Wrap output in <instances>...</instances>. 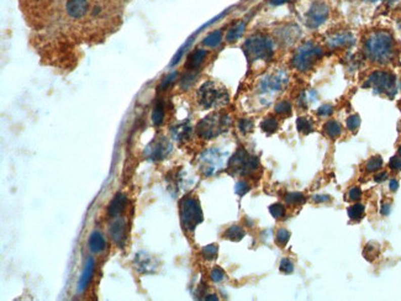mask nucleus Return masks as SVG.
<instances>
[{
  "label": "nucleus",
  "instance_id": "nucleus-38",
  "mask_svg": "<svg viewBox=\"0 0 401 301\" xmlns=\"http://www.w3.org/2000/svg\"><path fill=\"white\" fill-rule=\"evenodd\" d=\"M279 268H280V272L284 273V274H291V273L294 272V264L290 260L284 258V260H282V262H280Z\"/></svg>",
  "mask_w": 401,
  "mask_h": 301
},
{
  "label": "nucleus",
  "instance_id": "nucleus-17",
  "mask_svg": "<svg viewBox=\"0 0 401 301\" xmlns=\"http://www.w3.org/2000/svg\"><path fill=\"white\" fill-rule=\"evenodd\" d=\"M88 244H89V248H91V251L93 253H100L102 251H104L106 247L105 238H104L102 233L98 231L92 233L91 237H89Z\"/></svg>",
  "mask_w": 401,
  "mask_h": 301
},
{
  "label": "nucleus",
  "instance_id": "nucleus-35",
  "mask_svg": "<svg viewBox=\"0 0 401 301\" xmlns=\"http://www.w3.org/2000/svg\"><path fill=\"white\" fill-rule=\"evenodd\" d=\"M289 238H290V233H289L288 230L280 229L279 231L277 232L276 240H277V243L279 244V246H282V247L285 246V244L288 243Z\"/></svg>",
  "mask_w": 401,
  "mask_h": 301
},
{
  "label": "nucleus",
  "instance_id": "nucleus-26",
  "mask_svg": "<svg viewBox=\"0 0 401 301\" xmlns=\"http://www.w3.org/2000/svg\"><path fill=\"white\" fill-rule=\"evenodd\" d=\"M366 207L362 204H354L348 209V216L350 220H361L364 215Z\"/></svg>",
  "mask_w": 401,
  "mask_h": 301
},
{
  "label": "nucleus",
  "instance_id": "nucleus-18",
  "mask_svg": "<svg viewBox=\"0 0 401 301\" xmlns=\"http://www.w3.org/2000/svg\"><path fill=\"white\" fill-rule=\"evenodd\" d=\"M93 271H94V260H93V258H89L85 264V268H84L82 277H80L79 284H78V291L82 292L84 289L86 288V285H88V283L92 279Z\"/></svg>",
  "mask_w": 401,
  "mask_h": 301
},
{
  "label": "nucleus",
  "instance_id": "nucleus-23",
  "mask_svg": "<svg viewBox=\"0 0 401 301\" xmlns=\"http://www.w3.org/2000/svg\"><path fill=\"white\" fill-rule=\"evenodd\" d=\"M296 128L302 135H307L314 131V122L308 117L301 116L296 120Z\"/></svg>",
  "mask_w": 401,
  "mask_h": 301
},
{
  "label": "nucleus",
  "instance_id": "nucleus-48",
  "mask_svg": "<svg viewBox=\"0 0 401 301\" xmlns=\"http://www.w3.org/2000/svg\"><path fill=\"white\" fill-rule=\"evenodd\" d=\"M397 188H399V183H397V181H395V179H392V181H390V190L391 191H396Z\"/></svg>",
  "mask_w": 401,
  "mask_h": 301
},
{
  "label": "nucleus",
  "instance_id": "nucleus-43",
  "mask_svg": "<svg viewBox=\"0 0 401 301\" xmlns=\"http://www.w3.org/2000/svg\"><path fill=\"white\" fill-rule=\"evenodd\" d=\"M175 78H176V72L170 73V74L168 75V77H165V79L162 81V84H161V87H159V89H161V91H164V89H167L168 87H169L170 84H172L173 81H174Z\"/></svg>",
  "mask_w": 401,
  "mask_h": 301
},
{
  "label": "nucleus",
  "instance_id": "nucleus-36",
  "mask_svg": "<svg viewBox=\"0 0 401 301\" xmlns=\"http://www.w3.org/2000/svg\"><path fill=\"white\" fill-rule=\"evenodd\" d=\"M269 212L273 218L280 219L285 215V207L282 204H273L269 207Z\"/></svg>",
  "mask_w": 401,
  "mask_h": 301
},
{
  "label": "nucleus",
  "instance_id": "nucleus-5",
  "mask_svg": "<svg viewBox=\"0 0 401 301\" xmlns=\"http://www.w3.org/2000/svg\"><path fill=\"white\" fill-rule=\"evenodd\" d=\"M179 216L183 230L187 232H194L196 226L204 220L203 210L196 196L187 195L179 201Z\"/></svg>",
  "mask_w": 401,
  "mask_h": 301
},
{
  "label": "nucleus",
  "instance_id": "nucleus-31",
  "mask_svg": "<svg viewBox=\"0 0 401 301\" xmlns=\"http://www.w3.org/2000/svg\"><path fill=\"white\" fill-rule=\"evenodd\" d=\"M253 127H254V123L253 121L251 119H241L238 121V128H240V131L242 132V134H249V132L253 131Z\"/></svg>",
  "mask_w": 401,
  "mask_h": 301
},
{
  "label": "nucleus",
  "instance_id": "nucleus-12",
  "mask_svg": "<svg viewBox=\"0 0 401 301\" xmlns=\"http://www.w3.org/2000/svg\"><path fill=\"white\" fill-rule=\"evenodd\" d=\"M89 2L88 0H67L66 13L73 20H79L88 14Z\"/></svg>",
  "mask_w": 401,
  "mask_h": 301
},
{
  "label": "nucleus",
  "instance_id": "nucleus-22",
  "mask_svg": "<svg viewBox=\"0 0 401 301\" xmlns=\"http://www.w3.org/2000/svg\"><path fill=\"white\" fill-rule=\"evenodd\" d=\"M221 41H222V31L216 30L214 32L209 33V35L204 38L203 45L206 47H211V49H214V47H217L218 45L221 44Z\"/></svg>",
  "mask_w": 401,
  "mask_h": 301
},
{
  "label": "nucleus",
  "instance_id": "nucleus-6",
  "mask_svg": "<svg viewBox=\"0 0 401 301\" xmlns=\"http://www.w3.org/2000/svg\"><path fill=\"white\" fill-rule=\"evenodd\" d=\"M363 87L373 89L375 94L384 95L389 99H392L397 93L396 77L388 70H375L370 73Z\"/></svg>",
  "mask_w": 401,
  "mask_h": 301
},
{
  "label": "nucleus",
  "instance_id": "nucleus-15",
  "mask_svg": "<svg viewBox=\"0 0 401 301\" xmlns=\"http://www.w3.org/2000/svg\"><path fill=\"white\" fill-rule=\"evenodd\" d=\"M135 266L142 273H152L154 271V267H156L154 266L153 258L151 255L145 254V253H141V254L137 255Z\"/></svg>",
  "mask_w": 401,
  "mask_h": 301
},
{
  "label": "nucleus",
  "instance_id": "nucleus-51",
  "mask_svg": "<svg viewBox=\"0 0 401 301\" xmlns=\"http://www.w3.org/2000/svg\"><path fill=\"white\" fill-rule=\"evenodd\" d=\"M397 156L401 157V146L399 147V151H397Z\"/></svg>",
  "mask_w": 401,
  "mask_h": 301
},
{
  "label": "nucleus",
  "instance_id": "nucleus-50",
  "mask_svg": "<svg viewBox=\"0 0 401 301\" xmlns=\"http://www.w3.org/2000/svg\"><path fill=\"white\" fill-rule=\"evenodd\" d=\"M369 3H379V2H384L386 3V4H392V3L395 2V0H368Z\"/></svg>",
  "mask_w": 401,
  "mask_h": 301
},
{
  "label": "nucleus",
  "instance_id": "nucleus-45",
  "mask_svg": "<svg viewBox=\"0 0 401 301\" xmlns=\"http://www.w3.org/2000/svg\"><path fill=\"white\" fill-rule=\"evenodd\" d=\"M386 178H388V173H386V171H381V173L377 174V176L374 177V181L380 183V182L386 181Z\"/></svg>",
  "mask_w": 401,
  "mask_h": 301
},
{
  "label": "nucleus",
  "instance_id": "nucleus-29",
  "mask_svg": "<svg viewBox=\"0 0 401 301\" xmlns=\"http://www.w3.org/2000/svg\"><path fill=\"white\" fill-rule=\"evenodd\" d=\"M260 127H262L263 131L271 135L278 130V121L274 117H267V119L262 121Z\"/></svg>",
  "mask_w": 401,
  "mask_h": 301
},
{
  "label": "nucleus",
  "instance_id": "nucleus-2",
  "mask_svg": "<svg viewBox=\"0 0 401 301\" xmlns=\"http://www.w3.org/2000/svg\"><path fill=\"white\" fill-rule=\"evenodd\" d=\"M242 50L249 63L256 61H269L274 55L273 41L262 33H257L247 38Z\"/></svg>",
  "mask_w": 401,
  "mask_h": 301
},
{
  "label": "nucleus",
  "instance_id": "nucleus-14",
  "mask_svg": "<svg viewBox=\"0 0 401 301\" xmlns=\"http://www.w3.org/2000/svg\"><path fill=\"white\" fill-rule=\"evenodd\" d=\"M126 205H127V198L125 194L119 193L114 196V199L111 200L110 204L108 206V215L110 218H117L120 213L123 212Z\"/></svg>",
  "mask_w": 401,
  "mask_h": 301
},
{
  "label": "nucleus",
  "instance_id": "nucleus-44",
  "mask_svg": "<svg viewBox=\"0 0 401 301\" xmlns=\"http://www.w3.org/2000/svg\"><path fill=\"white\" fill-rule=\"evenodd\" d=\"M313 200L315 202H327L331 200V198L329 195H316V196H314Z\"/></svg>",
  "mask_w": 401,
  "mask_h": 301
},
{
  "label": "nucleus",
  "instance_id": "nucleus-9",
  "mask_svg": "<svg viewBox=\"0 0 401 301\" xmlns=\"http://www.w3.org/2000/svg\"><path fill=\"white\" fill-rule=\"evenodd\" d=\"M330 15V8L324 0H316L311 4L305 14V25L308 29H318L327 21Z\"/></svg>",
  "mask_w": 401,
  "mask_h": 301
},
{
  "label": "nucleus",
  "instance_id": "nucleus-40",
  "mask_svg": "<svg viewBox=\"0 0 401 301\" xmlns=\"http://www.w3.org/2000/svg\"><path fill=\"white\" fill-rule=\"evenodd\" d=\"M235 191H236V194H238L240 196L245 195L246 193H248L249 191V185L247 184L246 182H238L236 185H235Z\"/></svg>",
  "mask_w": 401,
  "mask_h": 301
},
{
  "label": "nucleus",
  "instance_id": "nucleus-46",
  "mask_svg": "<svg viewBox=\"0 0 401 301\" xmlns=\"http://www.w3.org/2000/svg\"><path fill=\"white\" fill-rule=\"evenodd\" d=\"M380 213L384 216L389 215V213H390V204H384L383 206H381Z\"/></svg>",
  "mask_w": 401,
  "mask_h": 301
},
{
  "label": "nucleus",
  "instance_id": "nucleus-47",
  "mask_svg": "<svg viewBox=\"0 0 401 301\" xmlns=\"http://www.w3.org/2000/svg\"><path fill=\"white\" fill-rule=\"evenodd\" d=\"M271 4L273 5H282V4H287V3L291 2V0H269Z\"/></svg>",
  "mask_w": 401,
  "mask_h": 301
},
{
  "label": "nucleus",
  "instance_id": "nucleus-33",
  "mask_svg": "<svg viewBox=\"0 0 401 301\" xmlns=\"http://www.w3.org/2000/svg\"><path fill=\"white\" fill-rule=\"evenodd\" d=\"M189 132H190V127L188 125H181L178 126V127H175L174 130H173V135L176 137L178 140H184L187 139L188 136H189Z\"/></svg>",
  "mask_w": 401,
  "mask_h": 301
},
{
  "label": "nucleus",
  "instance_id": "nucleus-3",
  "mask_svg": "<svg viewBox=\"0 0 401 301\" xmlns=\"http://www.w3.org/2000/svg\"><path fill=\"white\" fill-rule=\"evenodd\" d=\"M324 57V50L313 41H306L294 52L291 57L293 68L301 73H306L314 68L316 62Z\"/></svg>",
  "mask_w": 401,
  "mask_h": 301
},
{
  "label": "nucleus",
  "instance_id": "nucleus-7",
  "mask_svg": "<svg viewBox=\"0 0 401 301\" xmlns=\"http://www.w3.org/2000/svg\"><path fill=\"white\" fill-rule=\"evenodd\" d=\"M230 123H231V120L227 115L221 114V112H214V114L199 121V123L196 125V135L205 140L215 139L218 135L229 130Z\"/></svg>",
  "mask_w": 401,
  "mask_h": 301
},
{
  "label": "nucleus",
  "instance_id": "nucleus-34",
  "mask_svg": "<svg viewBox=\"0 0 401 301\" xmlns=\"http://www.w3.org/2000/svg\"><path fill=\"white\" fill-rule=\"evenodd\" d=\"M347 128H348L349 131H355L358 130V127L361 126V117L360 115L354 114V115H350V116L347 119Z\"/></svg>",
  "mask_w": 401,
  "mask_h": 301
},
{
  "label": "nucleus",
  "instance_id": "nucleus-19",
  "mask_svg": "<svg viewBox=\"0 0 401 301\" xmlns=\"http://www.w3.org/2000/svg\"><path fill=\"white\" fill-rule=\"evenodd\" d=\"M324 131L330 139L335 140L338 139L342 134V126L339 125L337 121L335 120H329L324 125Z\"/></svg>",
  "mask_w": 401,
  "mask_h": 301
},
{
  "label": "nucleus",
  "instance_id": "nucleus-24",
  "mask_svg": "<svg viewBox=\"0 0 401 301\" xmlns=\"http://www.w3.org/2000/svg\"><path fill=\"white\" fill-rule=\"evenodd\" d=\"M164 119V105L161 100H158L154 105L153 112H152V121L154 125H161L163 122Z\"/></svg>",
  "mask_w": 401,
  "mask_h": 301
},
{
  "label": "nucleus",
  "instance_id": "nucleus-16",
  "mask_svg": "<svg viewBox=\"0 0 401 301\" xmlns=\"http://www.w3.org/2000/svg\"><path fill=\"white\" fill-rule=\"evenodd\" d=\"M206 55H207V52L205 50H200V49L195 50L194 52H193L192 55L188 57V61H187V64H185V67L190 70L198 69L199 67H200V64L204 62V60H205Z\"/></svg>",
  "mask_w": 401,
  "mask_h": 301
},
{
  "label": "nucleus",
  "instance_id": "nucleus-11",
  "mask_svg": "<svg viewBox=\"0 0 401 301\" xmlns=\"http://www.w3.org/2000/svg\"><path fill=\"white\" fill-rule=\"evenodd\" d=\"M126 220L123 218H114L111 224L109 225V233L113 241L119 247H123L126 240Z\"/></svg>",
  "mask_w": 401,
  "mask_h": 301
},
{
  "label": "nucleus",
  "instance_id": "nucleus-1",
  "mask_svg": "<svg viewBox=\"0 0 401 301\" xmlns=\"http://www.w3.org/2000/svg\"><path fill=\"white\" fill-rule=\"evenodd\" d=\"M363 52L373 63L388 64L396 57V42L389 31L374 30L364 38Z\"/></svg>",
  "mask_w": 401,
  "mask_h": 301
},
{
  "label": "nucleus",
  "instance_id": "nucleus-39",
  "mask_svg": "<svg viewBox=\"0 0 401 301\" xmlns=\"http://www.w3.org/2000/svg\"><path fill=\"white\" fill-rule=\"evenodd\" d=\"M332 114H333V106L329 105V104H326V105H321L318 109V115L320 117H329Z\"/></svg>",
  "mask_w": 401,
  "mask_h": 301
},
{
  "label": "nucleus",
  "instance_id": "nucleus-21",
  "mask_svg": "<svg viewBox=\"0 0 401 301\" xmlns=\"http://www.w3.org/2000/svg\"><path fill=\"white\" fill-rule=\"evenodd\" d=\"M245 29H246V22L245 21L238 22V24L235 25L234 27H231V29L227 31L226 41L227 42L237 41L238 38H240L241 36L243 35V32H245Z\"/></svg>",
  "mask_w": 401,
  "mask_h": 301
},
{
  "label": "nucleus",
  "instance_id": "nucleus-28",
  "mask_svg": "<svg viewBox=\"0 0 401 301\" xmlns=\"http://www.w3.org/2000/svg\"><path fill=\"white\" fill-rule=\"evenodd\" d=\"M218 253V246L217 244H209V246H205L203 249H201V255L207 261H212L217 257Z\"/></svg>",
  "mask_w": 401,
  "mask_h": 301
},
{
  "label": "nucleus",
  "instance_id": "nucleus-25",
  "mask_svg": "<svg viewBox=\"0 0 401 301\" xmlns=\"http://www.w3.org/2000/svg\"><path fill=\"white\" fill-rule=\"evenodd\" d=\"M284 200L289 205H300L306 201V198H305L304 194L299 193V191H291V193L285 194Z\"/></svg>",
  "mask_w": 401,
  "mask_h": 301
},
{
  "label": "nucleus",
  "instance_id": "nucleus-13",
  "mask_svg": "<svg viewBox=\"0 0 401 301\" xmlns=\"http://www.w3.org/2000/svg\"><path fill=\"white\" fill-rule=\"evenodd\" d=\"M172 150V146L168 142L167 140L162 139L161 141H157L153 143V146L148 147L147 154L151 159L158 161V159H163L164 157H167V154L169 153Z\"/></svg>",
  "mask_w": 401,
  "mask_h": 301
},
{
  "label": "nucleus",
  "instance_id": "nucleus-32",
  "mask_svg": "<svg viewBox=\"0 0 401 301\" xmlns=\"http://www.w3.org/2000/svg\"><path fill=\"white\" fill-rule=\"evenodd\" d=\"M378 253H379V248H378L377 244L369 243V244H367V247H366V249H364L363 254H364V257L367 258V260L372 261V260H374V258H377Z\"/></svg>",
  "mask_w": 401,
  "mask_h": 301
},
{
  "label": "nucleus",
  "instance_id": "nucleus-4",
  "mask_svg": "<svg viewBox=\"0 0 401 301\" xmlns=\"http://www.w3.org/2000/svg\"><path fill=\"white\" fill-rule=\"evenodd\" d=\"M198 103L204 109H218L229 103V93L215 81L207 80L198 91Z\"/></svg>",
  "mask_w": 401,
  "mask_h": 301
},
{
  "label": "nucleus",
  "instance_id": "nucleus-30",
  "mask_svg": "<svg viewBox=\"0 0 401 301\" xmlns=\"http://www.w3.org/2000/svg\"><path fill=\"white\" fill-rule=\"evenodd\" d=\"M274 111L278 115H290L291 112V104L287 100H283L278 103L274 108Z\"/></svg>",
  "mask_w": 401,
  "mask_h": 301
},
{
  "label": "nucleus",
  "instance_id": "nucleus-8",
  "mask_svg": "<svg viewBox=\"0 0 401 301\" xmlns=\"http://www.w3.org/2000/svg\"><path fill=\"white\" fill-rule=\"evenodd\" d=\"M258 167H259V161L257 157L248 154V152L243 148L237 150L229 162V170L238 176H249L256 171Z\"/></svg>",
  "mask_w": 401,
  "mask_h": 301
},
{
  "label": "nucleus",
  "instance_id": "nucleus-49",
  "mask_svg": "<svg viewBox=\"0 0 401 301\" xmlns=\"http://www.w3.org/2000/svg\"><path fill=\"white\" fill-rule=\"evenodd\" d=\"M206 301H217L218 297L216 296V295H207V296L204 297Z\"/></svg>",
  "mask_w": 401,
  "mask_h": 301
},
{
  "label": "nucleus",
  "instance_id": "nucleus-10",
  "mask_svg": "<svg viewBox=\"0 0 401 301\" xmlns=\"http://www.w3.org/2000/svg\"><path fill=\"white\" fill-rule=\"evenodd\" d=\"M354 36L350 32H336L326 38L327 47L331 50L348 49V47L354 45Z\"/></svg>",
  "mask_w": 401,
  "mask_h": 301
},
{
  "label": "nucleus",
  "instance_id": "nucleus-41",
  "mask_svg": "<svg viewBox=\"0 0 401 301\" xmlns=\"http://www.w3.org/2000/svg\"><path fill=\"white\" fill-rule=\"evenodd\" d=\"M389 167H390L391 170L400 171L401 170V157L400 156L391 157L390 162H389Z\"/></svg>",
  "mask_w": 401,
  "mask_h": 301
},
{
  "label": "nucleus",
  "instance_id": "nucleus-42",
  "mask_svg": "<svg viewBox=\"0 0 401 301\" xmlns=\"http://www.w3.org/2000/svg\"><path fill=\"white\" fill-rule=\"evenodd\" d=\"M348 198L352 201H358L362 198V190L358 187H353L348 191Z\"/></svg>",
  "mask_w": 401,
  "mask_h": 301
},
{
  "label": "nucleus",
  "instance_id": "nucleus-37",
  "mask_svg": "<svg viewBox=\"0 0 401 301\" xmlns=\"http://www.w3.org/2000/svg\"><path fill=\"white\" fill-rule=\"evenodd\" d=\"M226 277V273L222 271V269L220 268V267H216L210 273V278H211V280L214 281V283H220L221 280L225 279Z\"/></svg>",
  "mask_w": 401,
  "mask_h": 301
},
{
  "label": "nucleus",
  "instance_id": "nucleus-27",
  "mask_svg": "<svg viewBox=\"0 0 401 301\" xmlns=\"http://www.w3.org/2000/svg\"><path fill=\"white\" fill-rule=\"evenodd\" d=\"M381 167H383V158H381L380 156H374L367 162L366 170L368 171V173H373V171L379 170Z\"/></svg>",
  "mask_w": 401,
  "mask_h": 301
},
{
  "label": "nucleus",
  "instance_id": "nucleus-20",
  "mask_svg": "<svg viewBox=\"0 0 401 301\" xmlns=\"http://www.w3.org/2000/svg\"><path fill=\"white\" fill-rule=\"evenodd\" d=\"M245 235H246V232L242 227L237 226V225H234V226L229 227V229L226 230L225 233H224V237H225L226 240L238 242L245 237Z\"/></svg>",
  "mask_w": 401,
  "mask_h": 301
}]
</instances>
